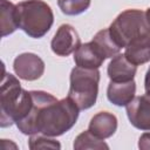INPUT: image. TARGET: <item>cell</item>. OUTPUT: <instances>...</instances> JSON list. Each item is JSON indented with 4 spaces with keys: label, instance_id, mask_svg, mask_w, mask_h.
<instances>
[{
    "label": "cell",
    "instance_id": "3957f363",
    "mask_svg": "<svg viewBox=\"0 0 150 150\" xmlns=\"http://www.w3.org/2000/svg\"><path fill=\"white\" fill-rule=\"evenodd\" d=\"M4 74L0 90V125L7 128L27 116L33 104V97L30 91L21 88L14 75L5 71Z\"/></svg>",
    "mask_w": 150,
    "mask_h": 150
},
{
    "label": "cell",
    "instance_id": "52a82bcc",
    "mask_svg": "<svg viewBox=\"0 0 150 150\" xmlns=\"http://www.w3.org/2000/svg\"><path fill=\"white\" fill-rule=\"evenodd\" d=\"M13 69L25 81H35L43 75L45 62L34 53H22L14 59Z\"/></svg>",
    "mask_w": 150,
    "mask_h": 150
},
{
    "label": "cell",
    "instance_id": "e0dca14e",
    "mask_svg": "<svg viewBox=\"0 0 150 150\" xmlns=\"http://www.w3.org/2000/svg\"><path fill=\"white\" fill-rule=\"evenodd\" d=\"M28 146L32 150L36 149H60L61 144L52 138L50 136H46L43 134H35L30 135V138L28 141Z\"/></svg>",
    "mask_w": 150,
    "mask_h": 150
},
{
    "label": "cell",
    "instance_id": "277c9868",
    "mask_svg": "<svg viewBox=\"0 0 150 150\" xmlns=\"http://www.w3.org/2000/svg\"><path fill=\"white\" fill-rule=\"evenodd\" d=\"M16 19L20 29L33 39H40L52 28L54 14L42 0H25L16 5Z\"/></svg>",
    "mask_w": 150,
    "mask_h": 150
},
{
    "label": "cell",
    "instance_id": "ba28073f",
    "mask_svg": "<svg viewBox=\"0 0 150 150\" xmlns=\"http://www.w3.org/2000/svg\"><path fill=\"white\" fill-rule=\"evenodd\" d=\"M127 115L135 128L150 131V95L134 97L127 105Z\"/></svg>",
    "mask_w": 150,
    "mask_h": 150
},
{
    "label": "cell",
    "instance_id": "9c48e42d",
    "mask_svg": "<svg viewBox=\"0 0 150 150\" xmlns=\"http://www.w3.org/2000/svg\"><path fill=\"white\" fill-rule=\"evenodd\" d=\"M108 76L110 81L115 82H128L134 80L136 71H137V66L131 63L124 54H117L114 56L108 66Z\"/></svg>",
    "mask_w": 150,
    "mask_h": 150
},
{
    "label": "cell",
    "instance_id": "8fae6325",
    "mask_svg": "<svg viewBox=\"0 0 150 150\" xmlns=\"http://www.w3.org/2000/svg\"><path fill=\"white\" fill-rule=\"evenodd\" d=\"M104 60L105 57L101 54V52L91 41L81 45L74 52V61L77 67L98 69L104 62Z\"/></svg>",
    "mask_w": 150,
    "mask_h": 150
},
{
    "label": "cell",
    "instance_id": "ffe728a7",
    "mask_svg": "<svg viewBox=\"0 0 150 150\" xmlns=\"http://www.w3.org/2000/svg\"><path fill=\"white\" fill-rule=\"evenodd\" d=\"M145 14H146V16H148V19H149V21H150V8H148V9H146Z\"/></svg>",
    "mask_w": 150,
    "mask_h": 150
},
{
    "label": "cell",
    "instance_id": "2e32d148",
    "mask_svg": "<svg viewBox=\"0 0 150 150\" xmlns=\"http://www.w3.org/2000/svg\"><path fill=\"white\" fill-rule=\"evenodd\" d=\"M91 0H57L61 12L66 15H79L86 12Z\"/></svg>",
    "mask_w": 150,
    "mask_h": 150
},
{
    "label": "cell",
    "instance_id": "8992f818",
    "mask_svg": "<svg viewBox=\"0 0 150 150\" xmlns=\"http://www.w3.org/2000/svg\"><path fill=\"white\" fill-rule=\"evenodd\" d=\"M80 46L81 40L77 32L73 26L68 23H63L57 28L50 42L53 53L59 56H68L74 53Z\"/></svg>",
    "mask_w": 150,
    "mask_h": 150
},
{
    "label": "cell",
    "instance_id": "4fadbf2b",
    "mask_svg": "<svg viewBox=\"0 0 150 150\" xmlns=\"http://www.w3.org/2000/svg\"><path fill=\"white\" fill-rule=\"evenodd\" d=\"M0 28L1 36L5 38L12 33H14L18 28V19H16V5L12 4L8 0H0Z\"/></svg>",
    "mask_w": 150,
    "mask_h": 150
},
{
    "label": "cell",
    "instance_id": "9a60e30c",
    "mask_svg": "<svg viewBox=\"0 0 150 150\" xmlns=\"http://www.w3.org/2000/svg\"><path fill=\"white\" fill-rule=\"evenodd\" d=\"M74 149L83 150V149H109V145L102 139L96 137L89 130L81 132L74 141Z\"/></svg>",
    "mask_w": 150,
    "mask_h": 150
},
{
    "label": "cell",
    "instance_id": "30bf717a",
    "mask_svg": "<svg viewBox=\"0 0 150 150\" xmlns=\"http://www.w3.org/2000/svg\"><path fill=\"white\" fill-rule=\"evenodd\" d=\"M136 83L134 80L128 82L110 81L107 89L108 100L117 107H127L135 97Z\"/></svg>",
    "mask_w": 150,
    "mask_h": 150
},
{
    "label": "cell",
    "instance_id": "6da1fadb",
    "mask_svg": "<svg viewBox=\"0 0 150 150\" xmlns=\"http://www.w3.org/2000/svg\"><path fill=\"white\" fill-rule=\"evenodd\" d=\"M33 104L25 118L16 123L23 135L43 134L56 137L73 128L79 117V107L69 98L57 100L49 93L32 90Z\"/></svg>",
    "mask_w": 150,
    "mask_h": 150
},
{
    "label": "cell",
    "instance_id": "d6986e66",
    "mask_svg": "<svg viewBox=\"0 0 150 150\" xmlns=\"http://www.w3.org/2000/svg\"><path fill=\"white\" fill-rule=\"evenodd\" d=\"M144 89H145V94L150 95V67L146 70L145 74V79H144Z\"/></svg>",
    "mask_w": 150,
    "mask_h": 150
},
{
    "label": "cell",
    "instance_id": "5b68a950",
    "mask_svg": "<svg viewBox=\"0 0 150 150\" xmlns=\"http://www.w3.org/2000/svg\"><path fill=\"white\" fill-rule=\"evenodd\" d=\"M98 82V69H89L76 66L70 73L68 97L79 107L80 110L89 109L96 103Z\"/></svg>",
    "mask_w": 150,
    "mask_h": 150
},
{
    "label": "cell",
    "instance_id": "7c38bea8",
    "mask_svg": "<svg viewBox=\"0 0 150 150\" xmlns=\"http://www.w3.org/2000/svg\"><path fill=\"white\" fill-rule=\"evenodd\" d=\"M117 129V118L109 111H100L94 115L89 122L88 130L98 138L111 137Z\"/></svg>",
    "mask_w": 150,
    "mask_h": 150
},
{
    "label": "cell",
    "instance_id": "5bb4252c",
    "mask_svg": "<svg viewBox=\"0 0 150 150\" xmlns=\"http://www.w3.org/2000/svg\"><path fill=\"white\" fill-rule=\"evenodd\" d=\"M91 42L97 47V49L101 52V54L105 59H109V57L112 59L121 50V48L116 45V42L111 38L109 28H105V29H102V30L97 32L95 34V36L93 38Z\"/></svg>",
    "mask_w": 150,
    "mask_h": 150
},
{
    "label": "cell",
    "instance_id": "ac0fdd59",
    "mask_svg": "<svg viewBox=\"0 0 150 150\" xmlns=\"http://www.w3.org/2000/svg\"><path fill=\"white\" fill-rule=\"evenodd\" d=\"M138 148L142 150H149L150 149V132H144L139 137Z\"/></svg>",
    "mask_w": 150,
    "mask_h": 150
},
{
    "label": "cell",
    "instance_id": "7a4b0ae2",
    "mask_svg": "<svg viewBox=\"0 0 150 150\" xmlns=\"http://www.w3.org/2000/svg\"><path fill=\"white\" fill-rule=\"evenodd\" d=\"M116 45L124 48L125 57L139 66L150 61V21L141 9H127L109 27Z\"/></svg>",
    "mask_w": 150,
    "mask_h": 150
}]
</instances>
